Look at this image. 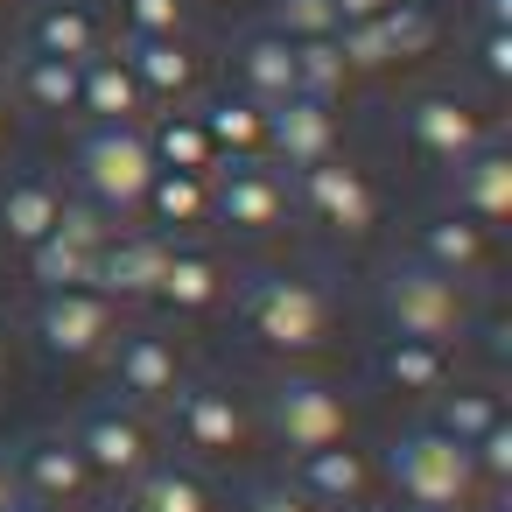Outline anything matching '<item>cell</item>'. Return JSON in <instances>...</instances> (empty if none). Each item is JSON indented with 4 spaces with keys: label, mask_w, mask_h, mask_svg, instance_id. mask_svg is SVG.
<instances>
[{
    "label": "cell",
    "mask_w": 512,
    "mask_h": 512,
    "mask_svg": "<svg viewBox=\"0 0 512 512\" xmlns=\"http://www.w3.org/2000/svg\"><path fill=\"white\" fill-rule=\"evenodd\" d=\"M449 211L484 232H498L512 218V148L505 141H484L477 155H463L449 169Z\"/></svg>",
    "instance_id": "d6986e66"
},
{
    "label": "cell",
    "mask_w": 512,
    "mask_h": 512,
    "mask_svg": "<svg viewBox=\"0 0 512 512\" xmlns=\"http://www.w3.org/2000/svg\"><path fill=\"white\" fill-rule=\"evenodd\" d=\"M414 260L449 274V281H484L491 274V232L456 218V211H435V218L414 225Z\"/></svg>",
    "instance_id": "603a6c76"
},
{
    "label": "cell",
    "mask_w": 512,
    "mask_h": 512,
    "mask_svg": "<svg viewBox=\"0 0 512 512\" xmlns=\"http://www.w3.org/2000/svg\"><path fill=\"white\" fill-rule=\"evenodd\" d=\"M470 470H477L484 491H505L512 484V421H498V428H484L470 442Z\"/></svg>",
    "instance_id": "8d00e7d4"
},
{
    "label": "cell",
    "mask_w": 512,
    "mask_h": 512,
    "mask_svg": "<svg viewBox=\"0 0 512 512\" xmlns=\"http://www.w3.org/2000/svg\"><path fill=\"white\" fill-rule=\"evenodd\" d=\"M0 8H8V0H0Z\"/></svg>",
    "instance_id": "681fc988"
},
{
    "label": "cell",
    "mask_w": 512,
    "mask_h": 512,
    "mask_svg": "<svg viewBox=\"0 0 512 512\" xmlns=\"http://www.w3.org/2000/svg\"><path fill=\"white\" fill-rule=\"evenodd\" d=\"M288 204L309 225H323L330 239H344V246L372 239V225H379V183L358 162H344V155H330L316 169H295L288 176Z\"/></svg>",
    "instance_id": "8992f818"
},
{
    "label": "cell",
    "mask_w": 512,
    "mask_h": 512,
    "mask_svg": "<svg viewBox=\"0 0 512 512\" xmlns=\"http://www.w3.org/2000/svg\"><path fill=\"white\" fill-rule=\"evenodd\" d=\"M113 225H120V218H106L99 204L64 197L57 232H50L43 246H29V253H22V260H29V281H36V295H57V288H92V281H99V246L113 239Z\"/></svg>",
    "instance_id": "8fae6325"
},
{
    "label": "cell",
    "mask_w": 512,
    "mask_h": 512,
    "mask_svg": "<svg viewBox=\"0 0 512 512\" xmlns=\"http://www.w3.org/2000/svg\"><path fill=\"white\" fill-rule=\"evenodd\" d=\"M134 218H141L148 232H162V239H197V232H211V176L155 169V183H148V197H141Z\"/></svg>",
    "instance_id": "d4e9b609"
},
{
    "label": "cell",
    "mask_w": 512,
    "mask_h": 512,
    "mask_svg": "<svg viewBox=\"0 0 512 512\" xmlns=\"http://www.w3.org/2000/svg\"><path fill=\"white\" fill-rule=\"evenodd\" d=\"M379 36H386L393 71H400V64H421V57L435 50L442 22H435V8H428V0H393V8L379 15Z\"/></svg>",
    "instance_id": "836d02e7"
},
{
    "label": "cell",
    "mask_w": 512,
    "mask_h": 512,
    "mask_svg": "<svg viewBox=\"0 0 512 512\" xmlns=\"http://www.w3.org/2000/svg\"><path fill=\"white\" fill-rule=\"evenodd\" d=\"M155 183V155H148V134L141 127H92L78 141V197L99 204L106 218H134L141 197Z\"/></svg>",
    "instance_id": "5b68a950"
},
{
    "label": "cell",
    "mask_w": 512,
    "mask_h": 512,
    "mask_svg": "<svg viewBox=\"0 0 512 512\" xmlns=\"http://www.w3.org/2000/svg\"><path fill=\"white\" fill-rule=\"evenodd\" d=\"M78 449H85V463H92V477H99V491H127L162 449H155V428H148V414L141 407H127V400H106V407H92L78 428Z\"/></svg>",
    "instance_id": "4fadbf2b"
},
{
    "label": "cell",
    "mask_w": 512,
    "mask_h": 512,
    "mask_svg": "<svg viewBox=\"0 0 512 512\" xmlns=\"http://www.w3.org/2000/svg\"><path fill=\"white\" fill-rule=\"evenodd\" d=\"M246 512H323L316 498H302L288 477H260L253 491H246Z\"/></svg>",
    "instance_id": "f35d334b"
},
{
    "label": "cell",
    "mask_w": 512,
    "mask_h": 512,
    "mask_svg": "<svg viewBox=\"0 0 512 512\" xmlns=\"http://www.w3.org/2000/svg\"><path fill=\"white\" fill-rule=\"evenodd\" d=\"M477 22L484 29H512V0H477Z\"/></svg>",
    "instance_id": "b9f144b4"
},
{
    "label": "cell",
    "mask_w": 512,
    "mask_h": 512,
    "mask_svg": "<svg viewBox=\"0 0 512 512\" xmlns=\"http://www.w3.org/2000/svg\"><path fill=\"white\" fill-rule=\"evenodd\" d=\"M232 316H239V330H246L253 351L295 365V358H316V351L330 344V330H337V295H330V281L309 274V267H260V274H246V281L232 288Z\"/></svg>",
    "instance_id": "6da1fadb"
},
{
    "label": "cell",
    "mask_w": 512,
    "mask_h": 512,
    "mask_svg": "<svg viewBox=\"0 0 512 512\" xmlns=\"http://www.w3.org/2000/svg\"><path fill=\"white\" fill-rule=\"evenodd\" d=\"M8 470H15V491L29 498V505H64V512H78V505H92L99 498V477H92V463H85V449H78V435L71 428H29L15 449H8Z\"/></svg>",
    "instance_id": "9c48e42d"
},
{
    "label": "cell",
    "mask_w": 512,
    "mask_h": 512,
    "mask_svg": "<svg viewBox=\"0 0 512 512\" xmlns=\"http://www.w3.org/2000/svg\"><path fill=\"white\" fill-rule=\"evenodd\" d=\"M400 134H407V148H414L421 162H435V169H456L463 155H477L484 141H498L491 113L470 106V99H456V92H421V99H407V106H400Z\"/></svg>",
    "instance_id": "7c38bea8"
},
{
    "label": "cell",
    "mask_w": 512,
    "mask_h": 512,
    "mask_svg": "<svg viewBox=\"0 0 512 512\" xmlns=\"http://www.w3.org/2000/svg\"><path fill=\"white\" fill-rule=\"evenodd\" d=\"M57 218H64V183L50 169H15L0 183V246L29 253L57 232Z\"/></svg>",
    "instance_id": "44dd1931"
},
{
    "label": "cell",
    "mask_w": 512,
    "mask_h": 512,
    "mask_svg": "<svg viewBox=\"0 0 512 512\" xmlns=\"http://www.w3.org/2000/svg\"><path fill=\"white\" fill-rule=\"evenodd\" d=\"M379 323H386V337L456 344V337H470L477 302H470V281H449V274H435L407 253L379 274Z\"/></svg>",
    "instance_id": "3957f363"
},
{
    "label": "cell",
    "mask_w": 512,
    "mask_h": 512,
    "mask_svg": "<svg viewBox=\"0 0 512 512\" xmlns=\"http://www.w3.org/2000/svg\"><path fill=\"white\" fill-rule=\"evenodd\" d=\"M379 386L400 393V400H435L449 379H456V351L449 344H428V337H386L379 358H372Z\"/></svg>",
    "instance_id": "484cf974"
},
{
    "label": "cell",
    "mask_w": 512,
    "mask_h": 512,
    "mask_svg": "<svg viewBox=\"0 0 512 512\" xmlns=\"http://www.w3.org/2000/svg\"><path fill=\"white\" fill-rule=\"evenodd\" d=\"M162 414H169V435H176L183 463H225V456H246L253 449V414L218 379H183V393Z\"/></svg>",
    "instance_id": "ba28073f"
},
{
    "label": "cell",
    "mask_w": 512,
    "mask_h": 512,
    "mask_svg": "<svg viewBox=\"0 0 512 512\" xmlns=\"http://www.w3.org/2000/svg\"><path fill=\"white\" fill-rule=\"evenodd\" d=\"M141 134H148V155H155V169H183V176H211V169H218V148H211V134H204L197 106L148 113V120H141Z\"/></svg>",
    "instance_id": "4dcf8cb0"
},
{
    "label": "cell",
    "mask_w": 512,
    "mask_h": 512,
    "mask_svg": "<svg viewBox=\"0 0 512 512\" xmlns=\"http://www.w3.org/2000/svg\"><path fill=\"white\" fill-rule=\"evenodd\" d=\"M330 155H344V134H337V106H316V99H281V106H267V162L281 169V176H295V169H316V162H330Z\"/></svg>",
    "instance_id": "ac0fdd59"
},
{
    "label": "cell",
    "mask_w": 512,
    "mask_h": 512,
    "mask_svg": "<svg viewBox=\"0 0 512 512\" xmlns=\"http://www.w3.org/2000/svg\"><path fill=\"white\" fill-rule=\"evenodd\" d=\"M505 421V407H498V386L491 379H449L435 400H428V428L435 435H449L456 449H470L484 428H498Z\"/></svg>",
    "instance_id": "1f68e13d"
},
{
    "label": "cell",
    "mask_w": 512,
    "mask_h": 512,
    "mask_svg": "<svg viewBox=\"0 0 512 512\" xmlns=\"http://www.w3.org/2000/svg\"><path fill=\"white\" fill-rule=\"evenodd\" d=\"M8 512H50V505H29V498H15V505H8Z\"/></svg>",
    "instance_id": "bcb514c9"
},
{
    "label": "cell",
    "mask_w": 512,
    "mask_h": 512,
    "mask_svg": "<svg viewBox=\"0 0 512 512\" xmlns=\"http://www.w3.org/2000/svg\"><path fill=\"white\" fill-rule=\"evenodd\" d=\"M106 372H113V393L127 407H141V414L148 407H169L183 393V379H190L176 337H162V330H120L113 351H106Z\"/></svg>",
    "instance_id": "5bb4252c"
},
{
    "label": "cell",
    "mask_w": 512,
    "mask_h": 512,
    "mask_svg": "<svg viewBox=\"0 0 512 512\" xmlns=\"http://www.w3.org/2000/svg\"><path fill=\"white\" fill-rule=\"evenodd\" d=\"M351 85H358V78H351V64H344L337 36L295 43V92H302V99H316V106H337Z\"/></svg>",
    "instance_id": "d6a6232c"
},
{
    "label": "cell",
    "mask_w": 512,
    "mask_h": 512,
    "mask_svg": "<svg viewBox=\"0 0 512 512\" xmlns=\"http://www.w3.org/2000/svg\"><path fill=\"white\" fill-rule=\"evenodd\" d=\"M162 253L169 239L148 232V225H113V239L99 246V295H113L120 309L127 302H155V281H162Z\"/></svg>",
    "instance_id": "ffe728a7"
},
{
    "label": "cell",
    "mask_w": 512,
    "mask_h": 512,
    "mask_svg": "<svg viewBox=\"0 0 512 512\" xmlns=\"http://www.w3.org/2000/svg\"><path fill=\"white\" fill-rule=\"evenodd\" d=\"M288 484H295L302 498H316L323 512H351V505H372L379 463H372V449H358V435H351V442L288 456Z\"/></svg>",
    "instance_id": "9a60e30c"
},
{
    "label": "cell",
    "mask_w": 512,
    "mask_h": 512,
    "mask_svg": "<svg viewBox=\"0 0 512 512\" xmlns=\"http://www.w3.org/2000/svg\"><path fill=\"white\" fill-rule=\"evenodd\" d=\"M330 8H337V29H344V22H372V15H386L393 0H330Z\"/></svg>",
    "instance_id": "ab89813d"
},
{
    "label": "cell",
    "mask_w": 512,
    "mask_h": 512,
    "mask_svg": "<svg viewBox=\"0 0 512 512\" xmlns=\"http://www.w3.org/2000/svg\"><path fill=\"white\" fill-rule=\"evenodd\" d=\"M8 120H15V99H8V78H0V141H8Z\"/></svg>",
    "instance_id": "ee69618b"
},
{
    "label": "cell",
    "mask_w": 512,
    "mask_h": 512,
    "mask_svg": "<svg viewBox=\"0 0 512 512\" xmlns=\"http://www.w3.org/2000/svg\"><path fill=\"white\" fill-rule=\"evenodd\" d=\"M29 330H36V351H43V358H57V365H92V358L113 351V337L127 330V316H120V302L99 295V288H57V295H36Z\"/></svg>",
    "instance_id": "52a82bcc"
},
{
    "label": "cell",
    "mask_w": 512,
    "mask_h": 512,
    "mask_svg": "<svg viewBox=\"0 0 512 512\" xmlns=\"http://www.w3.org/2000/svg\"><path fill=\"white\" fill-rule=\"evenodd\" d=\"M78 113H85L92 127H141V120L155 113L113 43H106L99 57H85V71H78Z\"/></svg>",
    "instance_id": "7402d4cb"
},
{
    "label": "cell",
    "mask_w": 512,
    "mask_h": 512,
    "mask_svg": "<svg viewBox=\"0 0 512 512\" xmlns=\"http://www.w3.org/2000/svg\"><path fill=\"white\" fill-rule=\"evenodd\" d=\"M351 512H393V505H351Z\"/></svg>",
    "instance_id": "7dc6e473"
},
{
    "label": "cell",
    "mask_w": 512,
    "mask_h": 512,
    "mask_svg": "<svg viewBox=\"0 0 512 512\" xmlns=\"http://www.w3.org/2000/svg\"><path fill=\"white\" fill-rule=\"evenodd\" d=\"M477 78L491 92L512 85V29H477Z\"/></svg>",
    "instance_id": "74e56055"
},
{
    "label": "cell",
    "mask_w": 512,
    "mask_h": 512,
    "mask_svg": "<svg viewBox=\"0 0 512 512\" xmlns=\"http://www.w3.org/2000/svg\"><path fill=\"white\" fill-rule=\"evenodd\" d=\"M232 295V267H225V253L197 232V239H169V253H162V281H155V302L169 309V316H211L218 302Z\"/></svg>",
    "instance_id": "2e32d148"
},
{
    "label": "cell",
    "mask_w": 512,
    "mask_h": 512,
    "mask_svg": "<svg viewBox=\"0 0 512 512\" xmlns=\"http://www.w3.org/2000/svg\"><path fill=\"white\" fill-rule=\"evenodd\" d=\"M78 71H85V64L22 50V57L8 64V99L29 106V113H43V120H71V113H78Z\"/></svg>",
    "instance_id": "83f0119b"
},
{
    "label": "cell",
    "mask_w": 512,
    "mask_h": 512,
    "mask_svg": "<svg viewBox=\"0 0 512 512\" xmlns=\"http://www.w3.org/2000/svg\"><path fill=\"white\" fill-rule=\"evenodd\" d=\"M29 50L85 64V57L106 50V15L92 8V0H43V8L29 15Z\"/></svg>",
    "instance_id": "4316f807"
},
{
    "label": "cell",
    "mask_w": 512,
    "mask_h": 512,
    "mask_svg": "<svg viewBox=\"0 0 512 512\" xmlns=\"http://www.w3.org/2000/svg\"><path fill=\"white\" fill-rule=\"evenodd\" d=\"M127 36H190V0H120Z\"/></svg>",
    "instance_id": "d590c367"
},
{
    "label": "cell",
    "mask_w": 512,
    "mask_h": 512,
    "mask_svg": "<svg viewBox=\"0 0 512 512\" xmlns=\"http://www.w3.org/2000/svg\"><path fill=\"white\" fill-rule=\"evenodd\" d=\"M120 57H127V71H134V85L148 92L155 113L197 106V92H204V57H197L190 36H127Z\"/></svg>",
    "instance_id": "e0dca14e"
},
{
    "label": "cell",
    "mask_w": 512,
    "mask_h": 512,
    "mask_svg": "<svg viewBox=\"0 0 512 512\" xmlns=\"http://www.w3.org/2000/svg\"><path fill=\"white\" fill-rule=\"evenodd\" d=\"M267 29L288 36V43H316V36H337V8L330 0H274Z\"/></svg>",
    "instance_id": "e575fe53"
},
{
    "label": "cell",
    "mask_w": 512,
    "mask_h": 512,
    "mask_svg": "<svg viewBox=\"0 0 512 512\" xmlns=\"http://www.w3.org/2000/svg\"><path fill=\"white\" fill-rule=\"evenodd\" d=\"M15 498H22V491H15V470H8V456H0V512H8Z\"/></svg>",
    "instance_id": "7bdbcfd3"
},
{
    "label": "cell",
    "mask_w": 512,
    "mask_h": 512,
    "mask_svg": "<svg viewBox=\"0 0 512 512\" xmlns=\"http://www.w3.org/2000/svg\"><path fill=\"white\" fill-rule=\"evenodd\" d=\"M379 477L393 484V512H477V498H484V484L470 470V449H456L428 421L421 428H400L386 442Z\"/></svg>",
    "instance_id": "7a4b0ae2"
},
{
    "label": "cell",
    "mask_w": 512,
    "mask_h": 512,
    "mask_svg": "<svg viewBox=\"0 0 512 512\" xmlns=\"http://www.w3.org/2000/svg\"><path fill=\"white\" fill-rule=\"evenodd\" d=\"M197 120H204V134H211V148H218V162H253V155H267V106H253L246 92H211V99H197Z\"/></svg>",
    "instance_id": "f1b7e54d"
},
{
    "label": "cell",
    "mask_w": 512,
    "mask_h": 512,
    "mask_svg": "<svg viewBox=\"0 0 512 512\" xmlns=\"http://www.w3.org/2000/svg\"><path fill=\"white\" fill-rule=\"evenodd\" d=\"M127 512H218L211 505V484H204V470L197 463H183V456H155L127 491Z\"/></svg>",
    "instance_id": "f546056e"
},
{
    "label": "cell",
    "mask_w": 512,
    "mask_h": 512,
    "mask_svg": "<svg viewBox=\"0 0 512 512\" xmlns=\"http://www.w3.org/2000/svg\"><path fill=\"white\" fill-rule=\"evenodd\" d=\"M232 92H246L253 106L295 99V43L274 36V29H246L232 43Z\"/></svg>",
    "instance_id": "cb8c5ba5"
},
{
    "label": "cell",
    "mask_w": 512,
    "mask_h": 512,
    "mask_svg": "<svg viewBox=\"0 0 512 512\" xmlns=\"http://www.w3.org/2000/svg\"><path fill=\"white\" fill-rule=\"evenodd\" d=\"M190 8H204V0H190Z\"/></svg>",
    "instance_id": "c3c4849f"
},
{
    "label": "cell",
    "mask_w": 512,
    "mask_h": 512,
    "mask_svg": "<svg viewBox=\"0 0 512 512\" xmlns=\"http://www.w3.org/2000/svg\"><path fill=\"white\" fill-rule=\"evenodd\" d=\"M253 428H267L288 456H302V449L351 442V435H358V407H351V400H344V386H330V379L281 372V379L267 386V400H260V421H253Z\"/></svg>",
    "instance_id": "277c9868"
},
{
    "label": "cell",
    "mask_w": 512,
    "mask_h": 512,
    "mask_svg": "<svg viewBox=\"0 0 512 512\" xmlns=\"http://www.w3.org/2000/svg\"><path fill=\"white\" fill-rule=\"evenodd\" d=\"M470 330L484 337V358H491V365H505V323L491 316V323H470Z\"/></svg>",
    "instance_id": "60d3db41"
},
{
    "label": "cell",
    "mask_w": 512,
    "mask_h": 512,
    "mask_svg": "<svg viewBox=\"0 0 512 512\" xmlns=\"http://www.w3.org/2000/svg\"><path fill=\"white\" fill-rule=\"evenodd\" d=\"M0 372H8V323H0Z\"/></svg>",
    "instance_id": "f6af8a7d"
},
{
    "label": "cell",
    "mask_w": 512,
    "mask_h": 512,
    "mask_svg": "<svg viewBox=\"0 0 512 512\" xmlns=\"http://www.w3.org/2000/svg\"><path fill=\"white\" fill-rule=\"evenodd\" d=\"M288 176L253 155V162H218L211 169V225L218 232H239V239H274L288 225Z\"/></svg>",
    "instance_id": "30bf717a"
}]
</instances>
